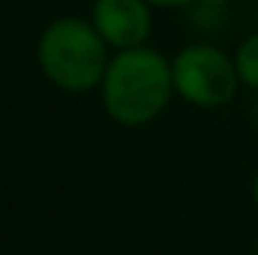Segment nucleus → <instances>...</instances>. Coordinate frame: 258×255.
I'll return each mask as SVG.
<instances>
[{
  "label": "nucleus",
  "mask_w": 258,
  "mask_h": 255,
  "mask_svg": "<svg viewBox=\"0 0 258 255\" xmlns=\"http://www.w3.org/2000/svg\"><path fill=\"white\" fill-rule=\"evenodd\" d=\"M174 96L171 60L150 45L114 51L99 84L105 114L126 129H141L159 120Z\"/></svg>",
  "instance_id": "nucleus-1"
},
{
  "label": "nucleus",
  "mask_w": 258,
  "mask_h": 255,
  "mask_svg": "<svg viewBox=\"0 0 258 255\" xmlns=\"http://www.w3.org/2000/svg\"><path fill=\"white\" fill-rule=\"evenodd\" d=\"M36 63L57 90L87 93L99 90L105 69L111 63V48L90 18L60 15L48 21L39 33Z\"/></svg>",
  "instance_id": "nucleus-2"
},
{
  "label": "nucleus",
  "mask_w": 258,
  "mask_h": 255,
  "mask_svg": "<svg viewBox=\"0 0 258 255\" xmlns=\"http://www.w3.org/2000/svg\"><path fill=\"white\" fill-rule=\"evenodd\" d=\"M171 78H174V93L186 105L213 111L228 105L240 84L234 57L225 54L222 48L210 42H189L171 57Z\"/></svg>",
  "instance_id": "nucleus-3"
},
{
  "label": "nucleus",
  "mask_w": 258,
  "mask_h": 255,
  "mask_svg": "<svg viewBox=\"0 0 258 255\" xmlns=\"http://www.w3.org/2000/svg\"><path fill=\"white\" fill-rule=\"evenodd\" d=\"M90 21L111 51L141 48L153 33V6L147 0H93Z\"/></svg>",
  "instance_id": "nucleus-4"
},
{
  "label": "nucleus",
  "mask_w": 258,
  "mask_h": 255,
  "mask_svg": "<svg viewBox=\"0 0 258 255\" xmlns=\"http://www.w3.org/2000/svg\"><path fill=\"white\" fill-rule=\"evenodd\" d=\"M234 66H237L240 84L258 93V30L249 33V36L237 45V51H234Z\"/></svg>",
  "instance_id": "nucleus-5"
},
{
  "label": "nucleus",
  "mask_w": 258,
  "mask_h": 255,
  "mask_svg": "<svg viewBox=\"0 0 258 255\" xmlns=\"http://www.w3.org/2000/svg\"><path fill=\"white\" fill-rule=\"evenodd\" d=\"M153 9H171V6H189L192 0H147Z\"/></svg>",
  "instance_id": "nucleus-6"
},
{
  "label": "nucleus",
  "mask_w": 258,
  "mask_h": 255,
  "mask_svg": "<svg viewBox=\"0 0 258 255\" xmlns=\"http://www.w3.org/2000/svg\"><path fill=\"white\" fill-rule=\"evenodd\" d=\"M252 201H255V207H258V171L252 174Z\"/></svg>",
  "instance_id": "nucleus-7"
},
{
  "label": "nucleus",
  "mask_w": 258,
  "mask_h": 255,
  "mask_svg": "<svg viewBox=\"0 0 258 255\" xmlns=\"http://www.w3.org/2000/svg\"><path fill=\"white\" fill-rule=\"evenodd\" d=\"M252 120H255V126H258V96H255V105H252Z\"/></svg>",
  "instance_id": "nucleus-8"
},
{
  "label": "nucleus",
  "mask_w": 258,
  "mask_h": 255,
  "mask_svg": "<svg viewBox=\"0 0 258 255\" xmlns=\"http://www.w3.org/2000/svg\"><path fill=\"white\" fill-rule=\"evenodd\" d=\"M252 255H258V240H255V249H252Z\"/></svg>",
  "instance_id": "nucleus-9"
}]
</instances>
